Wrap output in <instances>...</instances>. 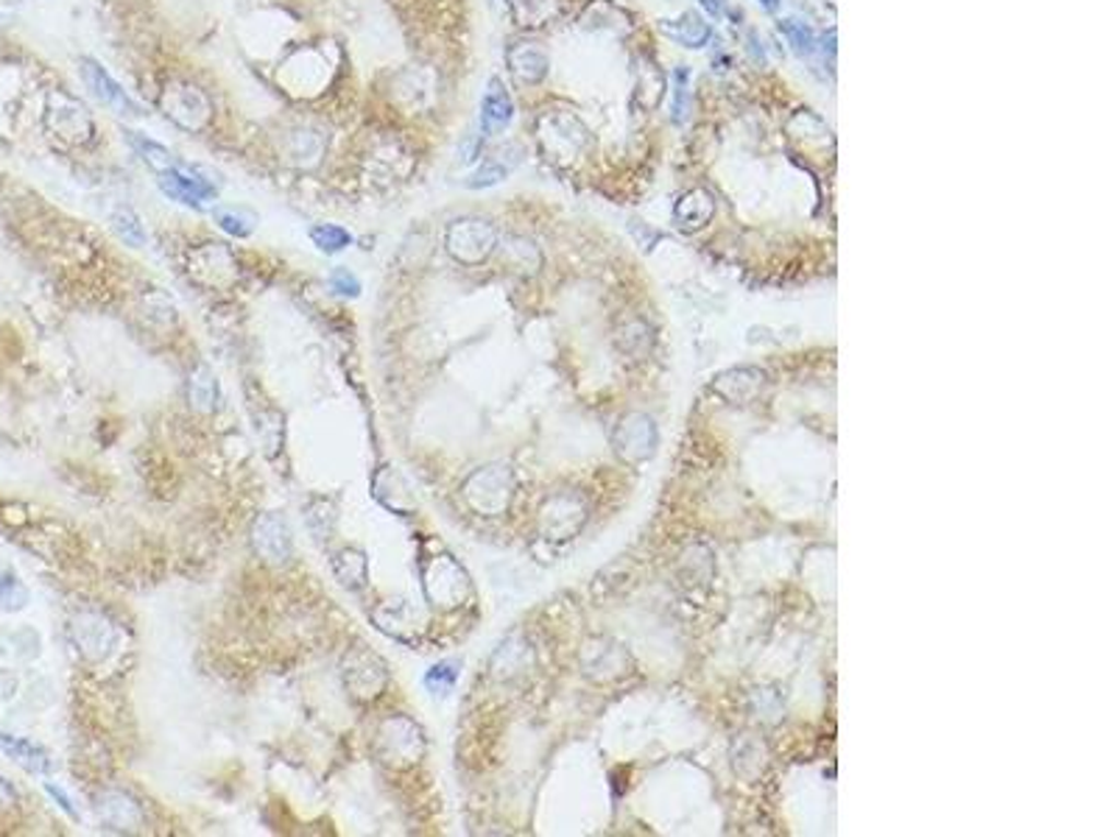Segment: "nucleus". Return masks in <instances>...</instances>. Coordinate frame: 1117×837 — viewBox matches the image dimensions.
Returning a JSON list of instances; mask_svg holds the SVG:
<instances>
[{
    "mask_svg": "<svg viewBox=\"0 0 1117 837\" xmlns=\"http://www.w3.org/2000/svg\"><path fill=\"white\" fill-rule=\"evenodd\" d=\"M375 751L386 765H395V768H409V765L420 763L422 754H425V738H422L420 723L405 718V715L384 718L375 731Z\"/></svg>",
    "mask_w": 1117,
    "mask_h": 837,
    "instance_id": "f257e3e1",
    "label": "nucleus"
},
{
    "mask_svg": "<svg viewBox=\"0 0 1117 837\" xmlns=\"http://www.w3.org/2000/svg\"><path fill=\"white\" fill-rule=\"evenodd\" d=\"M45 126L54 138L64 140L70 145H84L93 140L95 120L93 113L84 107L82 101L73 98L64 90H50L45 101Z\"/></svg>",
    "mask_w": 1117,
    "mask_h": 837,
    "instance_id": "f03ea898",
    "label": "nucleus"
},
{
    "mask_svg": "<svg viewBox=\"0 0 1117 837\" xmlns=\"http://www.w3.org/2000/svg\"><path fill=\"white\" fill-rule=\"evenodd\" d=\"M165 118L174 120L185 132H204L213 120V104L208 93L190 82H171L160 98Z\"/></svg>",
    "mask_w": 1117,
    "mask_h": 837,
    "instance_id": "7ed1b4c3",
    "label": "nucleus"
},
{
    "mask_svg": "<svg viewBox=\"0 0 1117 837\" xmlns=\"http://www.w3.org/2000/svg\"><path fill=\"white\" fill-rule=\"evenodd\" d=\"M497 229L484 219L452 221L445 232V249L465 266H481L495 251Z\"/></svg>",
    "mask_w": 1117,
    "mask_h": 837,
    "instance_id": "20e7f679",
    "label": "nucleus"
},
{
    "mask_svg": "<svg viewBox=\"0 0 1117 837\" xmlns=\"http://www.w3.org/2000/svg\"><path fill=\"white\" fill-rule=\"evenodd\" d=\"M341 675H344V687L350 689L352 698L358 700L380 698L384 689L389 687V670H386V662L366 648L346 653L344 664H341Z\"/></svg>",
    "mask_w": 1117,
    "mask_h": 837,
    "instance_id": "39448f33",
    "label": "nucleus"
},
{
    "mask_svg": "<svg viewBox=\"0 0 1117 837\" xmlns=\"http://www.w3.org/2000/svg\"><path fill=\"white\" fill-rule=\"evenodd\" d=\"M157 185L168 199L183 201V204L188 207H201L204 201L215 199V193H219V185H215L213 174H208V170L199 168V165L188 163H179L176 168L160 170Z\"/></svg>",
    "mask_w": 1117,
    "mask_h": 837,
    "instance_id": "423d86ee",
    "label": "nucleus"
},
{
    "mask_svg": "<svg viewBox=\"0 0 1117 837\" xmlns=\"http://www.w3.org/2000/svg\"><path fill=\"white\" fill-rule=\"evenodd\" d=\"M251 547L271 567H283L294 558V533L280 511H266L251 522Z\"/></svg>",
    "mask_w": 1117,
    "mask_h": 837,
    "instance_id": "0eeeda50",
    "label": "nucleus"
},
{
    "mask_svg": "<svg viewBox=\"0 0 1117 837\" xmlns=\"http://www.w3.org/2000/svg\"><path fill=\"white\" fill-rule=\"evenodd\" d=\"M70 637H73L79 653L90 659V662L107 659L115 650V645H118V632H115L113 620L104 617L101 612H93V609L73 614V620H70Z\"/></svg>",
    "mask_w": 1117,
    "mask_h": 837,
    "instance_id": "6e6552de",
    "label": "nucleus"
},
{
    "mask_svg": "<svg viewBox=\"0 0 1117 837\" xmlns=\"http://www.w3.org/2000/svg\"><path fill=\"white\" fill-rule=\"evenodd\" d=\"M422 589L434 606H459L467 592V575L450 556H436L422 567Z\"/></svg>",
    "mask_w": 1117,
    "mask_h": 837,
    "instance_id": "1a4fd4ad",
    "label": "nucleus"
},
{
    "mask_svg": "<svg viewBox=\"0 0 1117 837\" xmlns=\"http://www.w3.org/2000/svg\"><path fill=\"white\" fill-rule=\"evenodd\" d=\"M509 472L501 467L481 469L465 483V497L475 511L497 514L509 506Z\"/></svg>",
    "mask_w": 1117,
    "mask_h": 837,
    "instance_id": "9d476101",
    "label": "nucleus"
},
{
    "mask_svg": "<svg viewBox=\"0 0 1117 837\" xmlns=\"http://www.w3.org/2000/svg\"><path fill=\"white\" fill-rule=\"evenodd\" d=\"M79 70H82V79L84 84H87L90 93H93L104 107H109L115 115H120V118H138L140 115L138 104L126 95V90L120 87L113 75L101 68L95 59H82Z\"/></svg>",
    "mask_w": 1117,
    "mask_h": 837,
    "instance_id": "9b49d317",
    "label": "nucleus"
},
{
    "mask_svg": "<svg viewBox=\"0 0 1117 837\" xmlns=\"http://www.w3.org/2000/svg\"><path fill=\"white\" fill-rule=\"evenodd\" d=\"M101 824L113 832H134L143 826V810L132 795L120 793V790H107L95 801Z\"/></svg>",
    "mask_w": 1117,
    "mask_h": 837,
    "instance_id": "f8f14e48",
    "label": "nucleus"
},
{
    "mask_svg": "<svg viewBox=\"0 0 1117 837\" xmlns=\"http://www.w3.org/2000/svg\"><path fill=\"white\" fill-rule=\"evenodd\" d=\"M512 120H515V101H512L509 90L501 79H490L484 101H481V132L495 138V134H503L509 129Z\"/></svg>",
    "mask_w": 1117,
    "mask_h": 837,
    "instance_id": "ddd939ff",
    "label": "nucleus"
},
{
    "mask_svg": "<svg viewBox=\"0 0 1117 837\" xmlns=\"http://www.w3.org/2000/svg\"><path fill=\"white\" fill-rule=\"evenodd\" d=\"M584 129L567 115H548L540 120V143L551 156H573L581 145Z\"/></svg>",
    "mask_w": 1117,
    "mask_h": 837,
    "instance_id": "4468645a",
    "label": "nucleus"
},
{
    "mask_svg": "<svg viewBox=\"0 0 1117 837\" xmlns=\"http://www.w3.org/2000/svg\"><path fill=\"white\" fill-rule=\"evenodd\" d=\"M190 274L204 285H226L235 276V260L221 244H208L190 257Z\"/></svg>",
    "mask_w": 1117,
    "mask_h": 837,
    "instance_id": "2eb2a0df",
    "label": "nucleus"
},
{
    "mask_svg": "<svg viewBox=\"0 0 1117 837\" xmlns=\"http://www.w3.org/2000/svg\"><path fill=\"white\" fill-rule=\"evenodd\" d=\"M509 68L522 84H540L551 70V59L537 43H517L509 50Z\"/></svg>",
    "mask_w": 1117,
    "mask_h": 837,
    "instance_id": "dca6fc26",
    "label": "nucleus"
},
{
    "mask_svg": "<svg viewBox=\"0 0 1117 837\" xmlns=\"http://www.w3.org/2000/svg\"><path fill=\"white\" fill-rule=\"evenodd\" d=\"M0 751H3L7 756H12L14 763L23 765L25 770H32V774H48V770L54 768L50 756L45 754L39 745H34L32 740L12 738V734H0Z\"/></svg>",
    "mask_w": 1117,
    "mask_h": 837,
    "instance_id": "f3484780",
    "label": "nucleus"
},
{
    "mask_svg": "<svg viewBox=\"0 0 1117 837\" xmlns=\"http://www.w3.org/2000/svg\"><path fill=\"white\" fill-rule=\"evenodd\" d=\"M659 28H662L666 37H671L673 43L682 45V48H702V45H707L709 34H713L709 32V25L693 12H684L679 20H666Z\"/></svg>",
    "mask_w": 1117,
    "mask_h": 837,
    "instance_id": "a211bd4d",
    "label": "nucleus"
},
{
    "mask_svg": "<svg viewBox=\"0 0 1117 837\" xmlns=\"http://www.w3.org/2000/svg\"><path fill=\"white\" fill-rule=\"evenodd\" d=\"M188 400L199 413H213L219 405V380L210 366H196L188 377Z\"/></svg>",
    "mask_w": 1117,
    "mask_h": 837,
    "instance_id": "6ab92c4d",
    "label": "nucleus"
},
{
    "mask_svg": "<svg viewBox=\"0 0 1117 837\" xmlns=\"http://www.w3.org/2000/svg\"><path fill=\"white\" fill-rule=\"evenodd\" d=\"M333 573L346 589L366 587V575H369V562L366 553L358 547H344L333 556Z\"/></svg>",
    "mask_w": 1117,
    "mask_h": 837,
    "instance_id": "aec40b11",
    "label": "nucleus"
},
{
    "mask_svg": "<svg viewBox=\"0 0 1117 837\" xmlns=\"http://www.w3.org/2000/svg\"><path fill=\"white\" fill-rule=\"evenodd\" d=\"M375 623L380 632L391 634V637L402 639L409 628H414L416 614L414 609L405 603V600H386L384 606L375 609Z\"/></svg>",
    "mask_w": 1117,
    "mask_h": 837,
    "instance_id": "412c9836",
    "label": "nucleus"
},
{
    "mask_svg": "<svg viewBox=\"0 0 1117 837\" xmlns=\"http://www.w3.org/2000/svg\"><path fill=\"white\" fill-rule=\"evenodd\" d=\"M126 140H129V145L138 151L140 160H143L149 168L157 170V174L160 170H168V168H176V165H179V160H176L174 151H168L163 143H157V140L145 138V134H140V132H132V129L126 132Z\"/></svg>",
    "mask_w": 1117,
    "mask_h": 837,
    "instance_id": "4be33fe9",
    "label": "nucleus"
},
{
    "mask_svg": "<svg viewBox=\"0 0 1117 837\" xmlns=\"http://www.w3.org/2000/svg\"><path fill=\"white\" fill-rule=\"evenodd\" d=\"M325 151V138L314 129H296L289 138V156L299 165H314Z\"/></svg>",
    "mask_w": 1117,
    "mask_h": 837,
    "instance_id": "5701e85b",
    "label": "nucleus"
},
{
    "mask_svg": "<svg viewBox=\"0 0 1117 837\" xmlns=\"http://www.w3.org/2000/svg\"><path fill=\"white\" fill-rule=\"evenodd\" d=\"M109 224H113L115 235H118L126 246H132V249L145 246V229L132 207H118V210L109 215Z\"/></svg>",
    "mask_w": 1117,
    "mask_h": 837,
    "instance_id": "b1692460",
    "label": "nucleus"
},
{
    "mask_svg": "<svg viewBox=\"0 0 1117 837\" xmlns=\"http://www.w3.org/2000/svg\"><path fill=\"white\" fill-rule=\"evenodd\" d=\"M25 606H28V589L20 581V575L9 567H0V609L20 612Z\"/></svg>",
    "mask_w": 1117,
    "mask_h": 837,
    "instance_id": "393cba45",
    "label": "nucleus"
},
{
    "mask_svg": "<svg viewBox=\"0 0 1117 837\" xmlns=\"http://www.w3.org/2000/svg\"><path fill=\"white\" fill-rule=\"evenodd\" d=\"M215 224L221 226V229L226 232V235H233V238H249L251 232H255V215L246 213V210H238V207H219L213 213Z\"/></svg>",
    "mask_w": 1117,
    "mask_h": 837,
    "instance_id": "a878e982",
    "label": "nucleus"
},
{
    "mask_svg": "<svg viewBox=\"0 0 1117 837\" xmlns=\"http://www.w3.org/2000/svg\"><path fill=\"white\" fill-rule=\"evenodd\" d=\"M779 32L785 34V39L791 43L793 54L797 57H810L813 48H816V37H813V28H810L804 20L799 17H785L779 20Z\"/></svg>",
    "mask_w": 1117,
    "mask_h": 837,
    "instance_id": "bb28decb",
    "label": "nucleus"
},
{
    "mask_svg": "<svg viewBox=\"0 0 1117 837\" xmlns=\"http://www.w3.org/2000/svg\"><path fill=\"white\" fill-rule=\"evenodd\" d=\"M310 240H314L316 249L325 251V255H339V251H344L346 246L352 244V235L344 226L319 224L310 229Z\"/></svg>",
    "mask_w": 1117,
    "mask_h": 837,
    "instance_id": "cd10ccee",
    "label": "nucleus"
},
{
    "mask_svg": "<svg viewBox=\"0 0 1117 837\" xmlns=\"http://www.w3.org/2000/svg\"><path fill=\"white\" fill-rule=\"evenodd\" d=\"M459 662H452V659H447V662H439L434 664V668L427 670L425 679H422V684H425L427 693H434V695H447L450 693L452 687H456V682H459Z\"/></svg>",
    "mask_w": 1117,
    "mask_h": 837,
    "instance_id": "c85d7f7f",
    "label": "nucleus"
},
{
    "mask_svg": "<svg viewBox=\"0 0 1117 837\" xmlns=\"http://www.w3.org/2000/svg\"><path fill=\"white\" fill-rule=\"evenodd\" d=\"M506 176H509V165L497 163V160H490V163L481 165V168H478L475 174L467 179V188H472V190L492 188V185H501Z\"/></svg>",
    "mask_w": 1117,
    "mask_h": 837,
    "instance_id": "c756f323",
    "label": "nucleus"
},
{
    "mask_svg": "<svg viewBox=\"0 0 1117 837\" xmlns=\"http://www.w3.org/2000/svg\"><path fill=\"white\" fill-rule=\"evenodd\" d=\"M551 14V0H515V17L520 25H542Z\"/></svg>",
    "mask_w": 1117,
    "mask_h": 837,
    "instance_id": "7c9ffc66",
    "label": "nucleus"
},
{
    "mask_svg": "<svg viewBox=\"0 0 1117 837\" xmlns=\"http://www.w3.org/2000/svg\"><path fill=\"white\" fill-rule=\"evenodd\" d=\"M330 287H333L339 296H344V299H355V296L361 294V280L352 274L350 269H336L333 274H330Z\"/></svg>",
    "mask_w": 1117,
    "mask_h": 837,
    "instance_id": "2f4dec72",
    "label": "nucleus"
},
{
    "mask_svg": "<svg viewBox=\"0 0 1117 837\" xmlns=\"http://www.w3.org/2000/svg\"><path fill=\"white\" fill-rule=\"evenodd\" d=\"M45 790H48V795H50V799L57 801V804H59V806H62V810H64V813H68V815H70V818H79V813H75V806H73V801H70V795H68V793H64V790H62V788H57V785H45Z\"/></svg>",
    "mask_w": 1117,
    "mask_h": 837,
    "instance_id": "473e14b6",
    "label": "nucleus"
},
{
    "mask_svg": "<svg viewBox=\"0 0 1117 837\" xmlns=\"http://www.w3.org/2000/svg\"><path fill=\"white\" fill-rule=\"evenodd\" d=\"M14 689H17V675L3 670V673H0V698H12Z\"/></svg>",
    "mask_w": 1117,
    "mask_h": 837,
    "instance_id": "72a5a7b5",
    "label": "nucleus"
},
{
    "mask_svg": "<svg viewBox=\"0 0 1117 837\" xmlns=\"http://www.w3.org/2000/svg\"><path fill=\"white\" fill-rule=\"evenodd\" d=\"M14 801H17V793H14V788L9 785L3 776H0V810H7V806H12Z\"/></svg>",
    "mask_w": 1117,
    "mask_h": 837,
    "instance_id": "f704fd0d",
    "label": "nucleus"
},
{
    "mask_svg": "<svg viewBox=\"0 0 1117 837\" xmlns=\"http://www.w3.org/2000/svg\"><path fill=\"white\" fill-rule=\"evenodd\" d=\"M698 3H702L713 17H721L724 9H727V0H698Z\"/></svg>",
    "mask_w": 1117,
    "mask_h": 837,
    "instance_id": "c9c22d12",
    "label": "nucleus"
},
{
    "mask_svg": "<svg viewBox=\"0 0 1117 837\" xmlns=\"http://www.w3.org/2000/svg\"><path fill=\"white\" fill-rule=\"evenodd\" d=\"M749 43H752V45H757V37H754V34H752V37H749ZM752 54H754V59H757V62H760V64L766 62V54H763V48H760V50H757V48H752Z\"/></svg>",
    "mask_w": 1117,
    "mask_h": 837,
    "instance_id": "e433bc0d",
    "label": "nucleus"
},
{
    "mask_svg": "<svg viewBox=\"0 0 1117 837\" xmlns=\"http://www.w3.org/2000/svg\"><path fill=\"white\" fill-rule=\"evenodd\" d=\"M760 3H763V7H766V9H777L779 0H760Z\"/></svg>",
    "mask_w": 1117,
    "mask_h": 837,
    "instance_id": "4c0bfd02",
    "label": "nucleus"
}]
</instances>
